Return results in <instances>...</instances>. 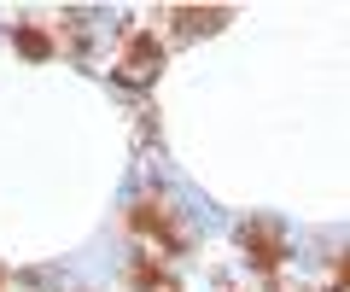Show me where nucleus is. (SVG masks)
<instances>
[{
    "label": "nucleus",
    "instance_id": "4",
    "mask_svg": "<svg viewBox=\"0 0 350 292\" xmlns=\"http://www.w3.org/2000/svg\"><path fill=\"white\" fill-rule=\"evenodd\" d=\"M12 41L29 53V59H47V53H53V41L41 36V29H29V24H18V29H12Z\"/></svg>",
    "mask_w": 350,
    "mask_h": 292
},
{
    "label": "nucleus",
    "instance_id": "6",
    "mask_svg": "<svg viewBox=\"0 0 350 292\" xmlns=\"http://www.w3.org/2000/svg\"><path fill=\"white\" fill-rule=\"evenodd\" d=\"M0 292H6V269H0Z\"/></svg>",
    "mask_w": 350,
    "mask_h": 292
},
{
    "label": "nucleus",
    "instance_id": "3",
    "mask_svg": "<svg viewBox=\"0 0 350 292\" xmlns=\"http://www.w3.org/2000/svg\"><path fill=\"white\" fill-rule=\"evenodd\" d=\"M135 228L152 234L158 245H181V234H175V222L163 216V204H135Z\"/></svg>",
    "mask_w": 350,
    "mask_h": 292
},
{
    "label": "nucleus",
    "instance_id": "5",
    "mask_svg": "<svg viewBox=\"0 0 350 292\" xmlns=\"http://www.w3.org/2000/svg\"><path fill=\"white\" fill-rule=\"evenodd\" d=\"M338 287L350 292V257H345V263H338Z\"/></svg>",
    "mask_w": 350,
    "mask_h": 292
},
{
    "label": "nucleus",
    "instance_id": "2",
    "mask_svg": "<svg viewBox=\"0 0 350 292\" xmlns=\"http://www.w3.org/2000/svg\"><path fill=\"white\" fill-rule=\"evenodd\" d=\"M239 245L251 252V263H257V269H275L280 257H286V245H280V234H275V228H262V222H251V228H239Z\"/></svg>",
    "mask_w": 350,
    "mask_h": 292
},
{
    "label": "nucleus",
    "instance_id": "1",
    "mask_svg": "<svg viewBox=\"0 0 350 292\" xmlns=\"http://www.w3.org/2000/svg\"><path fill=\"white\" fill-rule=\"evenodd\" d=\"M158 64H163V47L146 36V29H135L123 47V59H117V82H129V88H140V82L158 77Z\"/></svg>",
    "mask_w": 350,
    "mask_h": 292
}]
</instances>
